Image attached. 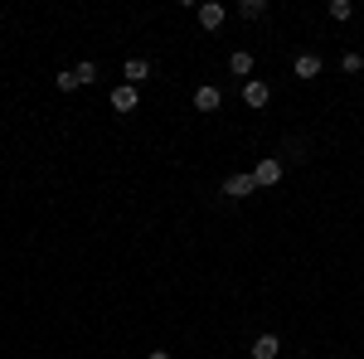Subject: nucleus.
Masks as SVG:
<instances>
[{"label":"nucleus","instance_id":"f257e3e1","mask_svg":"<svg viewBox=\"0 0 364 359\" xmlns=\"http://www.w3.org/2000/svg\"><path fill=\"white\" fill-rule=\"evenodd\" d=\"M122 73H126V88H141V83L151 78V59H126Z\"/></svg>","mask_w":364,"mask_h":359},{"label":"nucleus","instance_id":"f03ea898","mask_svg":"<svg viewBox=\"0 0 364 359\" xmlns=\"http://www.w3.org/2000/svg\"><path fill=\"white\" fill-rule=\"evenodd\" d=\"M253 180H258V189H263V184H277V180H282V161H277V156L258 161V166H253Z\"/></svg>","mask_w":364,"mask_h":359},{"label":"nucleus","instance_id":"7ed1b4c3","mask_svg":"<svg viewBox=\"0 0 364 359\" xmlns=\"http://www.w3.org/2000/svg\"><path fill=\"white\" fill-rule=\"evenodd\" d=\"M194 107L199 112H219L224 107V92L214 88V83H204V88H194Z\"/></svg>","mask_w":364,"mask_h":359},{"label":"nucleus","instance_id":"20e7f679","mask_svg":"<svg viewBox=\"0 0 364 359\" xmlns=\"http://www.w3.org/2000/svg\"><path fill=\"white\" fill-rule=\"evenodd\" d=\"M253 189H258V180L253 175H228L224 180V194H228V199H248Z\"/></svg>","mask_w":364,"mask_h":359},{"label":"nucleus","instance_id":"39448f33","mask_svg":"<svg viewBox=\"0 0 364 359\" xmlns=\"http://www.w3.org/2000/svg\"><path fill=\"white\" fill-rule=\"evenodd\" d=\"M268 97H272V88H268L263 78H248V83H243V102H248V107H268Z\"/></svg>","mask_w":364,"mask_h":359},{"label":"nucleus","instance_id":"423d86ee","mask_svg":"<svg viewBox=\"0 0 364 359\" xmlns=\"http://www.w3.org/2000/svg\"><path fill=\"white\" fill-rule=\"evenodd\" d=\"M136 102H141V92H136V88H126V83H122V88H112V107H117L122 117H126V112H136Z\"/></svg>","mask_w":364,"mask_h":359},{"label":"nucleus","instance_id":"0eeeda50","mask_svg":"<svg viewBox=\"0 0 364 359\" xmlns=\"http://www.w3.org/2000/svg\"><path fill=\"white\" fill-rule=\"evenodd\" d=\"M194 15H199V24H204V29H219V24H224V15H228V10H224V5H219V0H209V5H199V10H194Z\"/></svg>","mask_w":364,"mask_h":359},{"label":"nucleus","instance_id":"6e6552de","mask_svg":"<svg viewBox=\"0 0 364 359\" xmlns=\"http://www.w3.org/2000/svg\"><path fill=\"white\" fill-rule=\"evenodd\" d=\"M321 68H326V64H321V54H301L291 73H296V78H321Z\"/></svg>","mask_w":364,"mask_h":359},{"label":"nucleus","instance_id":"1a4fd4ad","mask_svg":"<svg viewBox=\"0 0 364 359\" xmlns=\"http://www.w3.org/2000/svg\"><path fill=\"white\" fill-rule=\"evenodd\" d=\"M282 355V340H277V335H258V340H253V359H277Z\"/></svg>","mask_w":364,"mask_h":359},{"label":"nucleus","instance_id":"9d476101","mask_svg":"<svg viewBox=\"0 0 364 359\" xmlns=\"http://www.w3.org/2000/svg\"><path fill=\"white\" fill-rule=\"evenodd\" d=\"M228 68H233V73H238V78L248 83V73H253V54H248V49H238V54L228 59Z\"/></svg>","mask_w":364,"mask_h":359},{"label":"nucleus","instance_id":"9b49d317","mask_svg":"<svg viewBox=\"0 0 364 359\" xmlns=\"http://www.w3.org/2000/svg\"><path fill=\"white\" fill-rule=\"evenodd\" d=\"M54 88H59V92H73V88H83V83H78V73H73V68H64V73H54Z\"/></svg>","mask_w":364,"mask_h":359},{"label":"nucleus","instance_id":"f8f14e48","mask_svg":"<svg viewBox=\"0 0 364 359\" xmlns=\"http://www.w3.org/2000/svg\"><path fill=\"white\" fill-rule=\"evenodd\" d=\"M238 15H243V20H263V15H268V5H263V0H243V5H238Z\"/></svg>","mask_w":364,"mask_h":359},{"label":"nucleus","instance_id":"ddd939ff","mask_svg":"<svg viewBox=\"0 0 364 359\" xmlns=\"http://www.w3.org/2000/svg\"><path fill=\"white\" fill-rule=\"evenodd\" d=\"M355 10H350V0H330V20H350Z\"/></svg>","mask_w":364,"mask_h":359},{"label":"nucleus","instance_id":"4468645a","mask_svg":"<svg viewBox=\"0 0 364 359\" xmlns=\"http://www.w3.org/2000/svg\"><path fill=\"white\" fill-rule=\"evenodd\" d=\"M340 68H345V73H360L364 59H360V54H345V59H340Z\"/></svg>","mask_w":364,"mask_h":359},{"label":"nucleus","instance_id":"2eb2a0df","mask_svg":"<svg viewBox=\"0 0 364 359\" xmlns=\"http://www.w3.org/2000/svg\"><path fill=\"white\" fill-rule=\"evenodd\" d=\"M73 73H78V83H92V78H97V64H78Z\"/></svg>","mask_w":364,"mask_h":359},{"label":"nucleus","instance_id":"dca6fc26","mask_svg":"<svg viewBox=\"0 0 364 359\" xmlns=\"http://www.w3.org/2000/svg\"><path fill=\"white\" fill-rule=\"evenodd\" d=\"M146 359H170V355H166V350H151V355H146Z\"/></svg>","mask_w":364,"mask_h":359}]
</instances>
